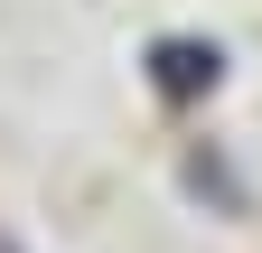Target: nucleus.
I'll list each match as a JSON object with an SVG mask.
<instances>
[{"mask_svg":"<svg viewBox=\"0 0 262 253\" xmlns=\"http://www.w3.org/2000/svg\"><path fill=\"white\" fill-rule=\"evenodd\" d=\"M150 66H159V85H169V94H206V85H215V47H196V38H159Z\"/></svg>","mask_w":262,"mask_h":253,"instance_id":"1","label":"nucleus"}]
</instances>
